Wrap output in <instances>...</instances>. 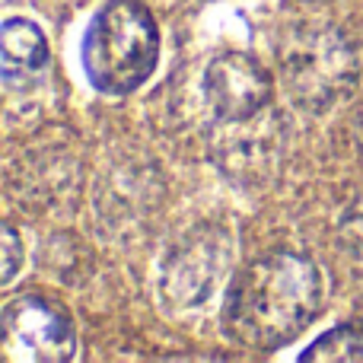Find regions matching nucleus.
I'll return each mask as SVG.
<instances>
[{"instance_id": "obj_1", "label": "nucleus", "mask_w": 363, "mask_h": 363, "mask_svg": "<svg viewBox=\"0 0 363 363\" xmlns=\"http://www.w3.org/2000/svg\"><path fill=\"white\" fill-rule=\"evenodd\" d=\"M322 309V274L300 252H271L245 264L223 303V335L249 351L290 345Z\"/></svg>"}, {"instance_id": "obj_2", "label": "nucleus", "mask_w": 363, "mask_h": 363, "mask_svg": "<svg viewBox=\"0 0 363 363\" xmlns=\"http://www.w3.org/2000/svg\"><path fill=\"white\" fill-rule=\"evenodd\" d=\"M277 64L284 89L303 112H328L354 93L360 77L351 38L319 16H306L284 29Z\"/></svg>"}, {"instance_id": "obj_3", "label": "nucleus", "mask_w": 363, "mask_h": 363, "mask_svg": "<svg viewBox=\"0 0 363 363\" xmlns=\"http://www.w3.org/2000/svg\"><path fill=\"white\" fill-rule=\"evenodd\" d=\"M160 32L150 10L138 0H112L89 23L83 38V67L96 89L125 96L153 74Z\"/></svg>"}, {"instance_id": "obj_4", "label": "nucleus", "mask_w": 363, "mask_h": 363, "mask_svg": "<svg viewBox=\"0 0 363 363\" xmlns=\"http://www.w3.org/2000/svg\"><path fill=\"white\" fill-rule=\"evenodd\" d=\"M0 354L4 360L64 363L77 354V332L70 315L45 296H16L0 315Z\"/></svg>"}, {"instance_id": "obj_5", "label": "nucleus", "mask_w": 363, "mask_h": 363, "mask_svg": "<svg viewBox=\"0 0 363 363\" xmlns=\"http://www.w3.org/2000/svg\"><path fill=\"white\" fill-rule=\"evenodd\" d=\"M271 93H274V83H271L268 70L242 51L213 57L204 70L207 102L217 112V118L230 121V125H245V121L258 118L271 102Z\"/></svg>"}, {"instance_id": "obj_6", "label": "nucleus", "mask_w": 363, "mask_h": 363, "mask_svg": "<svg viewBox=\"0 0 363 363\" xmlns=\"http://www.w3.org/2000/svg\"><path fill=\"white\" fill-rule=\"evenodd\" d=\"M230 262L226 236L217 230H201L176 245L163 271V294L179 306H198L213 294Z\"/></svg>"}, {"instance_id": "obj_7", "label": "nucleus", "mask_w": 363, "mask_h": 363, "mask_svg": "<svg viewBox=\"0 0 363 363\" xmlns=\"http://www.w3.org/2000/svg\"><path fill=\"white\" fill-rule=\"evenodd\" d=\"M0 64H4L6 80L42 74L48 67V42H45L42 29L26 23V19L4 23V29H0Z\"/></svg>"}, {"instance_id": "obj_8", "label": "nucleus", "mask_w": 363, "mask_h": 363, "mask_svg": "<svg viewBox=\"0 0 363 363\" xmlns=\"http://www.w3.org/2000/svg\"><path fill=\"white\" fill-rule=\"evenodd\" d=\"M303 360L315 363V360H325V363H357L363 360V328L357 325H338L332 332H325L319 341L303 351Z\"/></svg>"}, {"instance_id": "obj_9", "label": "nucleus", "mask_w": 363, "mask_h": 363, "mask_svg": "<svg viewBox=\"0 0 363 363\" xmlns=\"http://www.w3.org/2000/svg\"><path fill=\"white\" fill-rule=\"evenodd\" d=\"M19 271V236L10 223H4V274L0 284H10Z\"/></svg>"}, {"instance_id": "obj_10", "label": "nucleus", "mask_w": 363, "mask_h": 363, "mask_svg": "<svg viewBox=\"0 0 363 363\" xmlns=\"http://www.w3.org/2000/svg\"><path fill=\"white\" fill-rule=\"evenodd\" d=\"M354 138H357V147L363 150V106L357 108V118H354Z\"/></svg>"}]
</instances>
